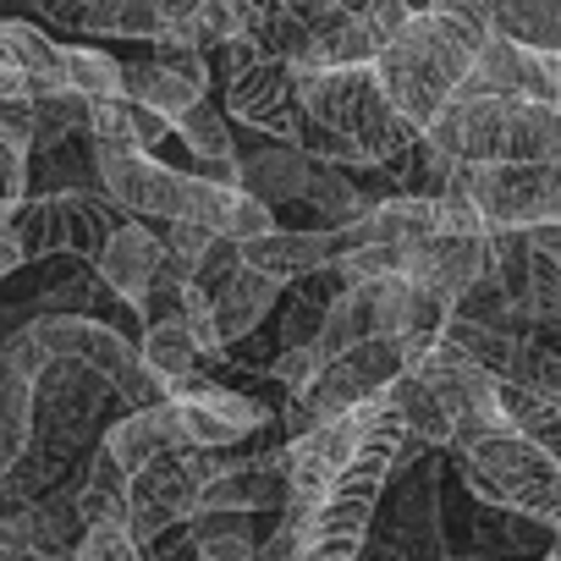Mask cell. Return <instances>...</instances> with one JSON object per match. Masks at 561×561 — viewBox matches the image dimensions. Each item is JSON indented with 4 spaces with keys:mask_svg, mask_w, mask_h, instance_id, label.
Returning <instances> with one entry per match:
<instances>
[{
    "mask_svg": "<svg viewBox=\"0 0 561 561\" xmlns=\"http://www.w3.org/2000/svg\"><path fill=\"white\" fill-rule=\"evenodd\" d=\"M490 34H473L457 18L440 12H419L391 45H380L375 56V78L386 89V100L402 111V122H413L419 133H430V122L457 100V89L468 83L479 45Z\"/></svg>",
    "mask_w": 561,
    "mask_h": 561,
    "instance_id": "6da1fadb",
    "label": "cell"
},
{
    "mask_svg": "<svg viewBox=\"0 0 561 561\" xmlns=\"http://www.w3.org/2000/svg\"><path fill=\"white\" fill-rule=\"evenodd\" d=\"M298 72V105L309 127L336 133L358 165H397L402 154L419 149V127L402 122V111L386 100L375 67H336V72Z\"/></svg>",
    "mask_w": 561,
    "mask_h": 561,
    "instance_id": "7a4b0ae2",
    "label": "cell"
},
{
    "mask_svg": "<svg viewBox=\"0 0 561 561\" xmlns=\"http://www.w3.org/2000/svg\"><path fill=\"white\" fill-rule=\"evenodd\" d=\"M402 419L386 402V413L369 424L364 446L353 451V462L336 473V484L325 490L320 512L304 528V561H358L380 512V495L397 479V451H402Z\"/></svg>",
    "mask_w": 561,
    "mask_h": 561,
    "instance_id": "3957f363",
    "label": "cell"
},
{
    "mask_svg": "<svg viewBox=\"0 0 561 561\" xmlns=\"http://www.w3.org/2000/svg\"><path fill=\"white\" fill-rule=\"evenodd\" d=\"M457 457H462L468 490L484 506L523 512V517L561 534V457L556 451H545L539 440L506 430V435H490V440H479Z\"/></svg>",
    "mask_w": 561,
    "mask_h": 561,
    "instance_id": "277c9868",
    "label": "cell"
},
{
    "mask_svg": "<svg viewBox=\"0 0 561 561\" xmlns=\"http://www.w3.org/2000/svg\"><path fill=\"white\" fill-rule=\"evenodd\" d=\"M133 220L105 187H78V193H28L12 209V231L23 242L28 259H56V253H78V259H100L105 237Z\"/></svg>",
    "mask_w": 561,
    "mask_h": 561,
    "instance_id": "5b68a950",
    "label": "cell"
},
{
    "mask_svg": "<svg viewBox=\"0 0 561 561\" xmlns=\"http://www.w3.org/2000/svg\"><path fill=\"white\" fill-rule=\"evenodd\" d=\"M105 397H116V386H111L100 369H89V364H78V358H56V364L34 380V446H39L56 468H67V462L83 451L89 430L100 424Z\"/></svg>",
    "mask_w": 561,
    "mask_h": 561,
    "instance_id": "8992f818",
    "label": "cell"
},
{
    "mask_svg": "<svg viewBox=\"0 0 561 561\" xmlns=\"http://www.w3.org/2000/svg\"><path fill=\"white\" fill-rule=\"evenodd\" d=\"M413 375L446 402V413H451V446L457 451H468V446H479V440H490V435H506L512 424H506V408H501V380L490 375V369H479L462 347H451L446 336H435V347L413 364Z\"/></svg>",
    "mask_w": 561,
    "mask_h": 561,
    "instance_id": "52a82bcc",
    "label": "cell"
},
{
    "mask_svg": "<svg viewBox=\"0 0 561 561\" xmlns=\"http://www.w3.org/2000/svg\"><path fill=\"white\" fill-rule=\"evenodd\" d=\"M94 165H100V187L133 220H187L198 171H176L144 149H111V144H94Z\"/></svg>",
    "mask_w": 561,
    "mask_h": 561,
    "instance_id": "ba28073f",
    "label": "cell"
},
{
    "mask_svg": "<svg viewBox=\"0 0 561 561\" xmlns=\"http://www.w3.org/2000/svg\"><path fill=\"white\" fill-rule=\"evenodd\" d=\"M397 375H408L402 342H397V336H369V342L347 347L342 358H331L325 375L314 380V391H298V397H304V402L314 408V419L325 424V419H342V413H353V408L386 397Z\"/></svg>",
    "mask_w": 561,
    "mask_h": 561,
    "instance_id": "9c48e42d",
    "label": "cell"
},
{
    "mask_svg": "<svg viewBox=\"0 0 561 561\" xmlns=\"http://www.w3.org/2000/svg\"><path fill=\"white\" fill-rule=\"evenodd\" d=\"M226 116L248 122L253 133L275 138V144H304V105H298V72L293 61L259 56L253 67H242L237 78H226Z\"/></svg>",
    "mask_w": 561,
    "mask_h": 561,
    "instance_id": "30bf717a",
    "label": "cell"
},
{
    "mask_svg": "<svg viewBox=\"0 0 561 561\" xmlns=\"http://www.w3.org/2000/svg\"><path fill=\"white\" fill-rule=\"evenodd\" d=\"M127 100L160 111L176 127L198 100H209V56L204 50H182V45H154L149 61L127 67Z\"/></svg>",
    "mask_w": 561,
    "mask_h": 561,
    "instance_id": "8fae6325",
    "label": "cell"
},
{
    "mask_svg": "<svg viewBox=\"0 0 561 561\" xmlns=\"http://www.w3.org/2000/svg\"><path fill=\"white\" fill-rule=\"evenodd\" d=\"M160 264H165V237L149 231L144 220H122V226L105 237L100 259H94V270H100L105 287H111V298H116L122 309H133V314L144 309Z\"/></svg>",
    "mask_w": 561,
    "mask_h": 561,
    "instance_id": "7c38bea8",
    "label": "cell"
},
{
    "mask_svg": "<svg viewBox=\"0 0 561 561\" xmlns=\"http://www.w3.org/2000/svg\"><path fill=\"white\" fill-rule=\"evenodd\" d=\"M176 408H182L193 446H204V451H237L264 424V408L231 386H182Z\"/></svg>",
    "mask_w": 561,
    "mask_h": 561,
    "instance_id": "4fadbf2b",
    "label": "cell"
},
{
    "mask_svg": "<svg viewBox=\"0 0 561 561\" xmlns=\"http://www.w3.org/2000/svg\"><path fill=\"white\" fill-rule=\"evenodd\" d=\"M402 484L391 490V523H386V545L402 556V561H451L446 556V539H440V490H435V473L419 468V473H397Z\"/></svg>",
    "mask_w": 561,
    "mask_h": 561,
    "instance_id": "5bb4252c",
    "label": "cell"
},
{
    "mask_svg": "<svg viewBox=\"0 0 561 561\" xmlns=\"http://www.w3.org/2000/svg\"><path fill=\"white\" fill-rule=\"evenodd\" d=\"M342 253V231L331 226H309V231H287V226H275L264 237H248L242 242V264L270 275V280H304V275H325Z\"/></svg>",
    "mask_w": 561,
    "mask_h": 561,
    "instance_id": "9a60e30c",
    "label": "cell"
},
{
    "mask_svg": "<svg viewBox=\"0 0 561 561\" xmlns=\"http://www.w3.org/2000/svg\"><path fill=\"white\" fill-rule=\"evenodd\" d=\"M457 94H501V100H539V105H556V83L545 72V56L528 50V45H512L501 34H490L479 45V61L468 72V83Z\"/></svg>",
    "mask_w": 561,
    "mask_h": 561,
    "instance_id": "2e32d148",
    "label": "cell"
},
{
    "mask_svg": "<svg viewBox=\"0 0 561 561\" xmlns=\"http://www.w3.org/2000/svg\"><path fill=\"white\" fill-rule=\"evenodd\" d=\"M100 446H105L127 473H138V468H149V462H160V457H171V451H193V435H187L182 408H176V397H171V402L122 413V419L105 430Z\"/></svg>",
    "mask_w": 561,
    "mask_h": 561,
    "instance_id": "e0dca14e",
    "label": "cell"
},
{
    "mask_svg": "<svg viewBox=\"0 0 561 561\" xmlns=\"http://www.w3.org/2000/svg\"><path fill=\"white\" fill-rule=\"evenodd\" d=\"M237 165H242L237 171V187L253 193V198H264L270 209L275 204H298L309 193V176H314V154L304 144H275V138L259 144L253 154H242Z\"/></svg>",
    "mask_w": 561,
    "mask_h": 561,
    "instance_id": "ac0fdd59",
    "label": "cell"
},
{
    "mask_svg": "<svg viewBox=\"0 0 561 561\" xmlns=\"http://www.w3.org/2000/svg\"><path fill=\"white\" fill-rule=\"evenodd\" d=\"M375 56H380L375 28L364 23L358 7H342L325 23L309 28V45H304V56L293 67H304V72H336V67H375Z\"/></svg>",
    "mask_w": 561,
    "mask_h": 561,
    "instance_id": "d6986e66",
    "label": "cell"
},
{
    "mask_svg": "<svg viewBox=\"0 0 561 561\" xmlns=\"http://www.w3.org/2000/svg\"><path fill=\"white\" fill-rule=\"evenodd\" d=\"M176 138L187 144V154L198 160V176H209V182H226V187H237V144H231V122H226V111L215 105V100H198L182 122H176Z\"/></svg>",
    "mask_w": 561,
    "mask_h": 561,
    "instance_id": "ffe728a7",
    "label": "cell"
},
{
    "mask_svg": "<svg viewBox=\"0 0 561 561\" xmlns=\"http://www.w3.org/2000/svg\"><path fill=\"white\" fill-rule=\"evenodd\" d=\"M176 127L160 116V111H149V105H138V100H94V111H89V138L94 144H111V149H144V154H154V144H165Z\"/></svg>",
    "mask_w": 561,
    "mask_h": 561,
    "instance_id": "44dd1931",
    "label": "cell"
},
{
    "mask_svg": "<svg viewBox=\"0 0 561 561\" xmlns=\"http://www.w3.org/2000/svg\"><path fill=\"white\" fill-rule=\"evenodd\" d=\"M138 353H144V364L171 386V397H176L182 386H198L193 375H198L204 347L193 342V331H187L182 314H176V320H154V325H144V331H138Z\"/></svg>",
    "mask_w": 561,
    "mask_h": 561,
    "instance_id": "7402d4cb",
    "label": "cell"
},
{
    "mask_svg": "<svg viewBox=\"0 0 561 561\" xmlns=\"http://www.w3.org/2000/svg\"><path fill=\"white\" fill-rule=\"evenodd\" d=\"M280 298V280H270V275H259V270H237L226 287L215 293V320H220V342H242L264 314H270V304Z\"/></svg>",
    "mask_w": 561,
    "mask_h": 561,
    "instance_id": "603a6c76",
    "label": "cell"
},
{
    "mask_svg": "<svg viewBox=\"0 0 561 561\" xmlns=\"http://www.w3.org/2000/svg\"><path fill=\"white\" fill-rule=\"evenodd\" d=\"M386 402L397 408V419H402V430H408L413 440H424L430 451H435V446H451V435H457V430H451V413H446V402H440L413 369L391 380Z\"/></svg>",
    "mask_w": 561,
    "mask_h": 561,
    "instance_id": "cb8c5ba5",
    "label": "cell"
},
{
    "mask_svg": "<svg viewBox=\"0 0 561 561\" xmlns=\"http://www.w3.org/2000/svg\"><path fill=\"white\" fill-rule=\"evenodd\" d=\"M127 490H133V473L100 446V451L89 457L83 479H78V512H83V523H89V528H100V523H127Z\"/></svg>",
    "mask_w": 561,
    "mask_h": 561,
    "instance_id": "d4e9b609",
    "label": "cell"
},
{
    "mask_svg": "<svg viewBox=\"0 0 561 561\" xmlns=\"http://www.w3.org/2000/svg\"><path fill=\"white\" fill-rule=\"evenodd\" d=\"M490 34L528 50H561V0H495Z\"/></svg>",
    "mask_w": 561,
    "mask_h": 561,
    "instance_id": "484cf974",
    "label": "cell"
},
{
    "mask_svg": "<svg viewBox=\"0 0 561 561\" xmlns=\"http://www.w3.org/2000/svg\"><path fill=\"white\" fill-rule=\"evenodd\" d=\"M83 34L154 45L165 34V12H160V0H83Z\"/></svg>",
    "mask_w": 561,
    "mask_h": 561,
    "instance_id": "4316f807",
    "label": "cell"
},
{
    "mask_svg": "<svg viewBox=\"0 0 561 561\" xmlns=\"http://www.w3.org/2000/svg\"><path fill=\"white\" fill-rule=\"evenodd\" d=\"M369 336H380V331H375V293H369V287H342V293L331 298V309H325V325H320L314 347H320L325 358H342L347 347H358V342H369Z\"/></svg>",
    "mask_w": 561,
    "mask_h": 561,
    "instance_id": "83f0119b",
    "label": "cell"
},
{
    "mask_svg": "<svg viewBox=\"0 0 561 561\" xmlns=\"http://www.w3.org/2000/svg\"><path fill=\"white\" fill-rule=\"evenodd\" d=\"M187 534L204 561H253L259 556L248 512H198V517H187Z\"/></svg>",
    "mask_w": 561,
    "mask_h": 561,
    "instance_id": "f1b7e54d",
    "label": "cell"
},
{
    "mask_svg": "<svg viewBox=\"0 0 561 561\" xmlns=\"http://www.w3.org/2000/svg\"><path fill=\"white\" fill-rule=\"evenodd\" d=\"M304 204H309V209H320V220H325L331 231H347L358 215H369V204H375V198H364L342 165H325V160H314V176H309V193H304Z\"/></svg>",
    "mask_w": 561,
    "mask_h": 561,
    "instance_id": "f546056e",
    "label": "cell"
},
{
    "mask_svg": "<svg viewBox=\"0 0 561 561\" xmlns=\"http://www.w3.org/2000/svg\"><path fill=\"white\" fill-rule=\"evenodd\" d=\"M61 56H67V89L83 94L89 105L127 94V67H122L116 56H105V50H94V45H67Z\"/></svg>",
    "mask_w": 561,
    "mask_h": 561,
    "instance_id": "4dcf8cb0",
    "label": "cell"
},
{
    "mask_svg": "<svg viewBox=\"0 0 561 561\" xmlns=\"http://www.w3.org/2000/svg\"><path fill=\"white\" fill-rule=\"evenodd\" d=\"M89 111H94V105H89L83 94H72V89L34 100V154H50V149H61L67 138L89 133Z\"/></svg>",
    "mask_w": 561,
    "mask_h": 561,
    "instance_id": "1f68e13d",
    "label": "cell"
},
{
    "mask_svg": "<svg viewBox=\"0 0 561 561\" xmlns=\"http://www.w3.org/2000/svg\"><path fill=\"white\" fill-rule=\"evenodd\" d=\"M451 314H457V320H473V325H490V331H512V336H517V325H528L523 309L506 298V287H501L495 275H484L473 293H462Z\"/></svg>",
    "mask_w": 561,
    "mask_h": 561,
    "instance_id": "d6a6232c",
    "label": "cell"
},
{
    "mask_svg": "<svg viewBox=\"0 0 561 561\" xmlns=\"http://www.w3.org/2000/svg\"><path fill=\"white\" fill-rule=\"evenodd\" d=\"M331 275L342 280V287H375V280H386V275H402V248L358 242V248H347V253L331 264Z\"/></svg>",
    "mask_w": 561,
    "mask_h": 561,
    "instance_id": "836d02e7",
    "label": "cell"
},
{
    "mask_svg": "<svg viewBox=\"0 0 561 561\" xmlns=\"http://www.w3.org/2000/svg\"><path fill=\"white\" fill-rule=\"evenodd\" d=\"M325 353L314 347V342H304V347H280V358L270 364V380L280 386V391H314V380L325 375Z\"/></svg>",
    "mask_w": 561,
    "mask_h": 561,
    "instance_id": "e575fe53",
    "label": "cell"
},
{
    "mask_svg": "<svg viewBox=\"0 0 561 561\" xmlns=\"http://www.w3.org/2000/svg\"><path fill=\"white\" fill-rule=\"evenodd\" d=\"M325 309H331V298L298 293V298H293V309H287V320H280V342H287V347L314 342V336H320V325H325Z\"/></svg>",
    "mask_w": 561,
    "mask_h": 561,
    "instance_id": "d590c367",
    "label": "cell"
},
{
    "mask_svg": "<svg viewBox=\"0 0 561 561\" xmlns=\"http://www.w3.org/2000/svg\"><path fill=\"white\" fill-rule=\"evenodd\" d=\"M182 320H187V331H193V342H198L204 353H220V347H226V342H220V320H215V293H204V287H187Z\"/></svg>",
    "mask_w": 561,
    "mask_h": 561,
    "instance_id": "8d00e7d4",
    "label": "cell"
},
{
    "mask_svg": "<svg viewBox=\"0 0 561 561\" xmlns=\"http://www.w3.org/2000/svg\"><path fill=\"white\" fill-rule=\"evenodd\" d=\"M0 144L34 154V100H0Z\"/></svg>",
    "mask_w": 561,
    "mask_h": 561,
    "instance_id": "74e56055",
    "label": "cell"
},
{
    "mask_svg": "<svg viewBox=\"0 0 561 561\" xmlns=\"http://www.w3.org/2000/svg\"><path fill=\"white\" fill-rule=\"evenodd\" d=\"M209 242H215V231L209 226H198V220H165V248L171 253H182V259H204L209 253Z\"/></svg>",
    "mask_w": 561,
    "mask_h": 561,
    "instance_id": "f35d334b",
    "label": "cell"
},
{
    "mask_svg": "<svg viewBox=\"0 0 561 561\" xmlns=\"http://www.w3.org/2000/svg\"><path fill=\"white\" fill-rule=\"evenodd\" d=\"M28 556V523L0 512V561H23Z\"/></svg>",
    "mask_w": 561,
    "mask_h": 561,
    "instance_id": "ab89813d",
    "label": "cell"
},
{
    "mask_svg": "<svg viewBox=\"0 0 561 561\" xmlns=\"http://www.w3.org/2000/svg\"><path fill=\"white\" fill-rule=\"evenodd\" d=\"M18 264H28V253H23V242H18L12 220H0V280H7Z\"/></svg>",
    "mask_w": 561,
    "mask_h": 561,
    "instance_id": "60d3db41",
    "label": "cell"
},
{
    "mask_svg": "<svg viewBox=\"0 0 561 561\" xmlns=\"http://www.w3.org/2000/svg\"><path fill=\"white\" fill-rule=\"evenodd\" d=\"M528 237H534V242H545V248L561 259V226H539V231H528Z\"/></svg>",
    "mask_w": 561,
    "mask_h": 561,
    "instance_id": "b9f144b4",
    "label": "cell"
},
{
    "mask_svg": "<svg viewBox=\"0 0 561 561\" xmlns=\"http://www.w3.org/2000/svg\"><path fill=\"white\" fill-rule=\"evenodd\" d=\"M28 7H39V0H28Z\"/></svg>",
    "mask_w": 561,
    "mask_h": 561,
    "instance_id": "7bdbcfd3",
    "label": "cell"
},
{
    "mask_svg": "<svg viewBox=\"0 0 561 561\" xmlns=\"http://www.w3.org/2000/svg\"><path fill=\"white\" fill-rule=\"evenodd\" d=\"M198 561H204V556H198Z\"/></svg>",
    "mask_w": 561,
    "mask_h": 561,
    "instance_id": "ee69618b",
    "label": "cell"
}]
</instances>
